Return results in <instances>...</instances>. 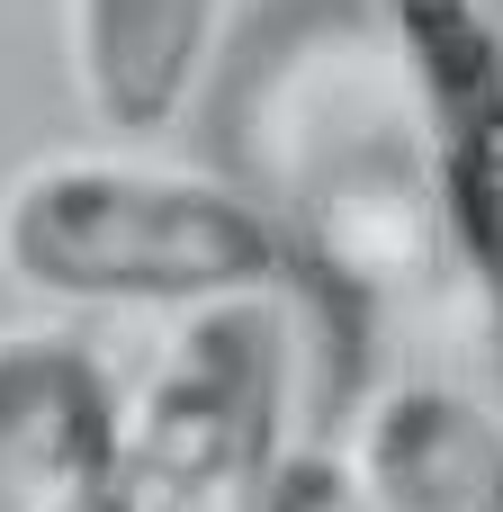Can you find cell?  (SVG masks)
<instances>
[{"mask_svg":"<svg viewBox=\"0 0 503 512\" xmlns=\"http://www.w3.org/2000/svg\"><path fill=\"white\" fill-rule=\"evenodd\" d=\"M0 270L63 306H171V315L297 288L288 234L243 189L117 153L27 162L0 198Z\"/></svg>","mask_w":503,"mask_h":512,"instance_id":"6da1fadb","label":"cell"},{"mask_svg":"<svg viewBox=\"0 0 503 512\" xmlns=\"http://www.w3.org/2000/svg\"><path fill=\"white\" fill-rule=\"evenodd\" d=\"M297 333L288 297H225L180 315L117 423L108 512H270L297 450Z\"/></svg>","mask_w":503,"mask_h":512,"instance_id":"7a4b0ae2","label":"cell"},{"mask_svg":"<svg viewBox=\"0 0 503 512\" xmlns=\"http://www.w3.org/2000/svg\"><path fill=\"white\" fill-rule=\"evenodd\" d=\"M126 396L72 333H0V512L117 504Z\"/></svg>","mask_w":503,"mask_h":512,"instance_id":"3957f363","label":"cell"},{"mask_svg":"<svg viewBox=\"0 0 503 512\" xmlns=\"http://www.w3.org/2000/svg\"><path fill=\"white\" fill-rule=\"evenodd\" d=\"M342 459L369 512H503V423L441 378L369 396Z\"/></svg>","mask_w":503,"mask_h":512,"instance_id":"277c9868","label":"cell"},{"mask_svg":"<svg viewBox=\"0 0 503 512\" xmlns=\"http://www.w3.org/2000/svg\"><path fill=\"white\" fill-rule=\"evenodd\" d=\"M216 45V0H72V81L99 126L162 135Z\"/></svg>","mask_w":503,"mask_h":512,"instance_id":"5b68a950","label":"cell"},{"mask_svg":"<svg viewBox=\"0 0 503 512\" xmlns=\"http://www.w3.org/2000/svg\"><path fill=\"white\" fill-rule=\"evenodd\" d=\"M270 512H369V495H360L351 459H333V450H297V468H288V486H279V504H270Z\"/></svg>","mask_w":503,"mask_h":512,"instance_id":"8992f818","label":"cell"},{"mask_svg":"<svg viewBox=\"0 0 503 512\" xmlns=\"http://www.w3.org/2000/svg\"><path fill=\"white\" fill-rule=\"evenodd\" d=\"M486 207H495V225H503V153H495V171H486Z\"/></svg>","mask_w":503,"mask_h":512,"instance_id":"52a82bcc","label":"cell"}]
</instances>
